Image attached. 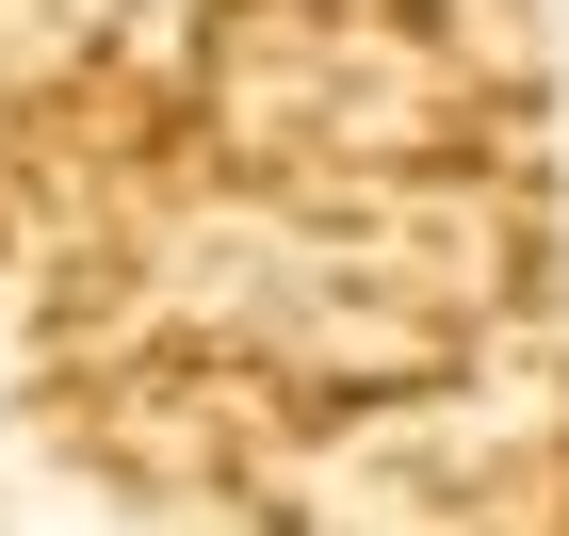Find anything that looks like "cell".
<instances>
[]
</instances>
